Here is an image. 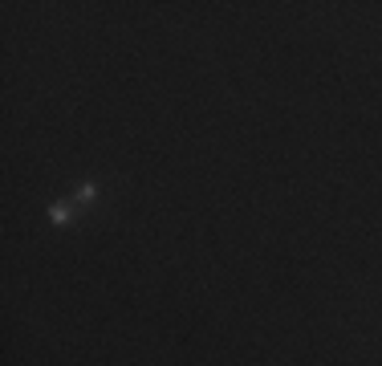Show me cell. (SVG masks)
Returning <instances> with one entry per match:
<instances>
[{
    "mask_svg": "<svg viewBox=\"0 0 382 366\" xmlns=\"http://www.w3.org/2000/svg\"><path fill=\"white\" fill-rule=\"evenodd\" d=\"M74 208H78V204H65V200H61V204L49 208V220H53V224H70V220H74Z\"/></svg>",
    "mask_w": 382,
    "mask_h": 366,
    "instance_id": "obj_1",
    "label": "cell"
},
{
    "mask_svg": "<svg viewBox=\"0 0 382 366\" xmlns=\"http://www.w3.org/2000/svg\"><path fill=\"white\" fill-rule=\"evenodd\" d=\"M94 200H98V187H94V183H85V187H78V200H74V204L85 208V204H94Z\"/></svg>",
    "mask_w": 382,
    "mask_h": 366,
    "instance_id": "obj_2",
    "label": "cell"
}]
</instances>
